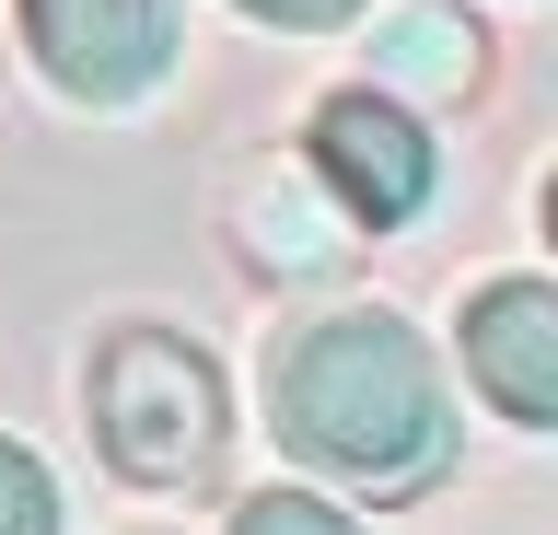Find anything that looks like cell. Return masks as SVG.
I'll return each instance as SVG.
<instances>
[{
    "mask_svg": "<svg viewBox=\"0 0 558 535\" xmlns=\"http://www.w3.org/2000/svg\"><path fill=\"white\" fill-rule=\"evenodd\" d=\"M268 430H279V454H303L314 477H338L373 512L442 489V465H453L442 373L396 315H326L303 338H279L268 350Z\"/></svg>",
    "mask_w": 558,
    "mask_h": 535,
    "instance_id": "obj_1",
    "label": "cell"
},
{
    "mask_svg": "<svg viewBox=\"0 0 558 535\" xmlns=\"http://www.w3.org/2000/svg\"><path fill=\"white\" fill-rule=\"evenodd\" d=\"M94 396V454L129 477V489H209L221 454H233V396L209 373L198 338H174V326H117L82 373Z\"/></svg>",
    "mask_w": 558,
    "mask_h": 535,
    "instance_id": "obj_2",
    "label": "cell"
},
{
    "mask_svg": "<svg viewBox=\"0 0 558 535\" xmlns=\"http://www.w3.org/2000/svg\"><path fill=\"white\" fill-rule=\"evenodd\" d=\"M303 163L314 186L349 210V233H396V221L430 210V129L408 117V94H384V82H349L326 106L303 117Z\"/></svg>",
    "mask_w": 558,
    "mask_h": 535,
    "instance_id": "obj_3",
    "label": "cell"
},
{
    "mask_svg": "<svg viewBox=\"0 0 558 535\" xmlns=\"http://www.w3.org/2000/svg\"><path fill=\"white\" fill-rule=\"evenodd\" d=\"M24 47L70 106H140L174 71V0H24Z\"/></svg>",
    "mask_w": 558,
    "mask_h": 535,
    "instance_id": "obj_4",
    "label": "cell"
},
{
    "mask_svg": "<svg viewBox=\"0 0 558 535\" xmlns=\"http://www.w3.org/2000/svg\"><path fill=\"white\" fill-rule=\"evenodd\" d=\"M465 385L512 430H558V291L547 280H488L465 303Z\"/></svg>",
    "mask_w": 558,
    "mask_h": 535,
    "instance_id": "obj_5",
    "label": "cell"
},
{
    "mask_svg": "<svg viewBox=\"0 0 558 535\" xmlns=\"http://www.w3.org/2000/svg\"><path fill=\"white\" fill-rule=\"evenodd\" d=\"M221 221H233V245L256 280H326V268H349V210L314 186V163H256V175H233V198H221Z\"/></svg>",
    "mask_w": 558,
    "mask_h": 535,
    "instance_id": "obj_6",
    "label": "cell"
},
{
    "mask_svg": "<svg viewBox=\"0 0 558 535\" xmlns=\"http://www.w3.org/2000/svg\"><path fill=\"white\" fill-rule=\"evenodd\" d=\"M373 82L384 94H442V106H465L488 82V36H477V12H453V0H430V12H396L373 47Z\"/></svg>",
    "mask_w": 558,
    "mask_h": 535,
    "instance_id": "obj_7",
    "label": "cell"
},
{
    "mask_svg": "<svg viewBox=\"0 0 558 535\" xmlns=\"http://www.w3.org/2000/svg\"><path fill=\"white\" fill-rule=\"evenodd\" d=\"M0 535H59V477L0 430Z\"/></svg>",
    "mask_w": 558,
    "mask_h": 535,
    "instance_id": "obj_8",
    "label": "cell"
},
{
    "mask_svg": "<svg viewBox=\"0 0 558 535\" xmlns=\"http://www.w3.org/2000/svg\"><path fill=\"white\" fill-rule=\"evenodd\" d=\"M233 535H361V524H349L338 500H314V489H256L233 512Z\"/></svg>",
    "mask_w": 558,
    "mask_h": 535,
    "instance_id": "obj_9",
    "label": "cell"
},
{
    "mask_svg": "<svg viewBox=\"0 0 558 535\" xmlns=\"http://www.w3.org/2000/svg\"><path fill=\"white\" fill-rule=\"evenodd\" d=\"M233 12H256V24H279V36H326V24L373 12V0H233Z\"/></svg>",
    "mask_w": 558,
    "mask_h": 535,
    "instance_id": "obj_10",
    "label": "cell"
}]
</instances>
